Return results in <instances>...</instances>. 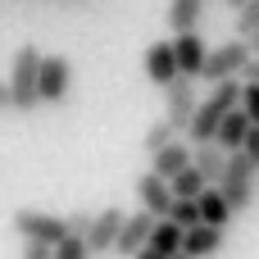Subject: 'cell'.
<instances>
[{
	"instance_id": "1",
	"label": "cell",
	"mask_w": 259,
	"mask_h": 259,
	"mask_svg": "<svg viewBox=\"0 0 259 259\" xmlns=\"http://www.w3.org/2000/svg\"><path fill=\"white\" fill-rule=\"evenodd\" d=\"M255 173L259 164L250 155H241V150H228L223 155V173H219V196L232 205V214H241V209H250L255 205Z\"/></svg>"
},
{
	"instance_id": "2",
	"label": "cell",
	"mask_w": 259,
	"mask_h": 259,
	"mask_svg": "<svg viewBox=\"0 0 259 259\" xmlns=\"http://www.w3.org/2000/svg\"><path fill=\"white\" fill-rule=\"evenodd\" d=\"M36 59H41V50L32 41L14 50V64H9V77H5V91H9V109L14 114H32L36 109Z\"/></svg>"
},
{
	"instance_id": "3",
	"label": "cell",
	"mask_w": 259,
	"mask_h": 259,
	"mask_svg": "<svg viewBox=\"0 0 259 259\" xmlns=\"http://www.w3.org/2000/svg\"><path fill=\"white\" fill-rule=\"evenodd\" d=\"M250 59H255V46L237 36V41H223V46L205 50L200 73H196V77H205V82H223V77H237V73H241Z\"/></svg>"
},
{
	"instance_id": "4",
	"label": "cell",
	"mask_w": 259,
	"mask_h": 259,
	"mask_svg": "<svg viewBox=\"0 0 259 259\" xmlns=\"http://www.w3.org/2000/svg\"><path fill=\"white\" fill-rule=\"evenodd\" d=\"M73 91V64L64 55H41L36 59V105H64Z\"/></svg>"
},
{
	"instance_id": "5",
	"label": "cell",
	"mask_w": 259,
	"mask_h": 259,
	"mask_svg": "<svg viewBox=\"0 0 259 259\" xmlns=\"http://www.w3.org/2000/svg\"><path fill=\"white\" fill-rule=\"evenodd\" d=\"M196 77H173V82H164V123L182 137L187 132V123H191V109H196Z\"/></svg>"
},
{
	"instance_id": "6",
	"label": "cell",
	"mask_w": 259,
	"mask_h": 259,
	"mask_svg": "<svg viewBox=\"0 0 259 259\" xmlns=\"http://www.w3.org/2000/svg\"><path fill=\"white\" fill-rule=\"evenodd\" d=\"M14 232H18L23 241L55 246V241L68 232V223H64L59 214H41V209H14Z\"/></svg>"
},
{
	"instance_id": "7",
	"label": "cell",
	"mask_w": 259,
	"mask_h": 259,
	"mask_svg": "<svg viewBox=\"0 0 259 259\" xmlns=\"http://www.w3.org/2000/svg\"><path fill=\"white\" fill-rule=\"evenodd\" d=\"M118 228H123V209L118 205H109V209H100V214H91V228H87V250L91 255H109L114 250V237H118Z\"/></svg>"
},
{
	"instance_id": "8",
	"label": "cell",
	"mask_w": 259,
	"mask_h": 259,
	"mask_svg": "<svg viewBox=\"0 0 259 259\" xmlns=\"http://www.w3.org/2000/svg\"><path fill=\"white\" fill-rule=\"evenodd\" d=\"M150 223H155V214H150V209L123 214V228H118V237H114V250H109V255L132 259L137 250H141V246H146V237H150Z\"/></svg>"
},
{
	"instance_id": "9",
	"label": "cell",
	"mask_w": 259,
	"mask_h": 259,
	"mask_svg": "<svg viewBox=\"0 0 259 259\" xmlns=\"http://www.w3.org/2000/svg\"><path fill=\"white\" fill-rule=\"evenodd\" d=\"M168 46H173L178 73H182V77H196V73H200V59H205V50H209V46L200 41V32H196V27H191V32H173Z\"/></svg>"
},
{
	"instance_id": "10",
	"label": "cell",
	"mask_w": 259,
	"mask_h": 259,
	"mask_svg": "<svg viewBox=\"0 0 259 259\" xmlns=\"http://www.w3.org/2000/svg\"><path fill=\"white\" fill-rule=\"evenodd\" d=\"M223 250V228H209V223H191L182 232V255L187 259H214Z\"/></svg>"
},
{
	"instance_id": "11",
	"label": "cell",
	"mask_w": 259,
	"mask_h": 259,
	"mask_svg": "<svg viewBox=\"0 0 259 259\" xmlns=\"http://www.w3.org/2000/svg\"><path fill=\"white\" fill-rule=\"evenodd\" d=\"M137 200H141V209H150L155 219H164L168 205H173V191H168V182L159 173H141L137 178Z\"/></svg>"
},
{
	"instance_id": "12",
	"label": "cell",
	"mask_w": 259,
	"mask_h": 259,
	"mask_svg": "<svg viewBox=\"0 0 259 259\" xmlns=\"http://www.w3.org/2000/svg\"><path fill=\"white\" fill-rule=\"evenodd\" d=\"M187 164H191V146H187V141H178V137H173L168 146H159V150L150 155V173H159L164 182H168L173 173H182Z\"/></svg>"
},
{
	"instance_id": "13",
	"label": "cell",
	"mask_w": 259,
	"mask_h": 259,
	"mask_svg": "<svg viewBox=\"0 0 259 259\" xmlns=\"http://www.w3.org/2000/svg\"><path fill=\"white\" fill-rule=\"evenodd\" d=\"M196 214H200V223L223 228V232H228V223L237 219V214H232V205L219 196V187H200V196H196Z\"/></svg>"
},
{
	"instance_id": "14",
	"label": "cell",
	"mask_w": 259,
	"mask_h": 259,
	"mask_svg": "<svg viewBox=\"0 0 259 259\" xmlns=\"http://www.w3.org/2000/svg\"><path fill=\"white\" fill-rule=\"evenodd\" d=\"M141 64H146V77H150L155 87H164V82L178 77V64H173V46H168V41H155Z\"/></svg>"
},
{
	"instance_id": "15",
	"label": "cell",
	"mask_w": 259,
	"mask_h": 259,
	"mask_svg": "<svg viewBox=\"0 0 259 259\" xmlns=\"http://www.w3.org/2000/svg\"><path fill=\"white\" fill-rule=\"evenodd\" d=\"M250 127H255V123H250V118H246V114H241V109L232 105V109L223 114V123H219V132H214V141H219V150H223V155H228V150H241V141H246V132H250Z\"/></svg>"
},
{
	"instance_id": "16",
	"label": "cell",
	"mask_w": 259,
	"mask_h": 259,
	"mask_svg": "<svg viewBox=\"0 0 259 259\" xmlns=\"http://www.w3.org/2000/svg\"><path fill=\"white\" fill-rule=\"evenodd\" d=\"M191 168L214 187L219 173H223V150H219V141H196V146H191Z\"/></svg>"
},
{
	"instance_id": "17",
	"label": "cell",
	"mask_w": 259,
	"mask_h": 259,
	"mask_svg": "<svg viewBox=\"0 0 259 259\" xmlns=\"http://www.w3.org/2000/svg\"><path fill=\"white\" fill-rule=\"evenodd\" d=\"M146 246H150L155 255H164V259L178 255V250H182V228H178V223H168V219H155V223H150Z\"/></svg>"
},
{
	"instance_id": "18",
	"label": "cell",
	"mask_w": 259,
	"mask_h": 259,
	"mask_svg": "<svg viewBox=\"0 0 259 259\" xmlns=\"http://www.w3.org/2000/svg\"><path fill=\"white\" fill-rule=\"evenodd\" d=\"M205 5H209V0H168V27H173V32H191V27L200 23Z\"/></svg>"
},
{
	"instance_id": "19",
	"label": "cell",
	"mask_w": 259,
	"mask_h": 259,
	"mask_svg": "<svg viewBox=\"0 0 259 259\" xmlns=\"http://www.w3.org/2000/svg\"><path fill=\"white\" fill-rule=\"evenodd\" d=\"M200 187H209V182H205V178H200L191 164H187L182 173H173V178H168V191H173V200H196V196H200Z\"/></svg>"
},
{
	"instance_id": "20",
	"label": "cell",
	"mask_w": 259,
	"mask_h": 259,
	"mask_svg": "<svg viewBox=\"0 0 259 259\" xmlns=\"http://www.w3.org/2000/svg\"><path fill=\"white\" fill-rule=\"evenodd\" d=\"M237 36L255 46V36H259V0H246V5H237Z\"/></svg>"
},
{
	"instance_id": "21",
	"label": "cell",
	"mask_w": 259,
	"mask_h": 259,
	"mask_svg": "<svg viewBox=\"0 0 259 259\" xmlns=\"http://www.w3.org/2000/svg\"><path fill=\"white\" fill-rule=\"evenodd\" d=\"M50 259H96V255L87 250V241H82L77 232H64V237L50 246Z\"/></svg>"
},
{
	"instance_id": "22",
	"label": "cell",
	"mask_w": 259,
	"mask_h": 259,
	"mask_svg": "<svg viewBox=\"0 0 259 259\" xmlns=\"http://www.w3.org/2000/svg\"><path fill=\"white\" fill-rule=\"evenodd\" d=\"M164 219H168V223H178V228H182V232H187V228H191V223H200V214H196V200H173V205H168V214H164Z\"/></svg>"
},
{
	"instance_id": "23",
	"label": "cell",
	"mask_w": 259,
	"mask_h": 259,
	"mask_svg": "<svg viewBox=\"0 0 259 259\" xmlns=\"http://www.w3.org/2000/svg\"><path fill=\"white\" fill-rule=\"evenodd\" d=\"M173 137H178V132H173L168 123H150V132H146V141H141V146H146V155H155V150H159V146H168Z\"/></svg>"
},
{
	"instance_id": "24",
	"label": "cell",
	"mask_w": 259,
	"mask_h": 259,
	"mask_svg": "<svg viewBox=\"0 0 259 259\" xmlns=\"http://www.w3.org/2000/svg\"><path fill=\"white\" fill-rule=\"evenodd\" d=\"M64 223H68V232L87 237V228H91V214H82V209H77V214H73V219H64Z\"/></svg>"
},
{
	"instance_id": "25",
	"label": "cell",
	"mask_w": 259,
	"mask_h": 259,
	"mask_svg": "<svg viewBox=\"0 0 259 259\" xmlns=\"http://www.w3.org/2000/svg\"><path fill=\"white\" fill-rule=\"evenodd\" d=\"M23 259H50V246H41V241H23Z\"/></svg>"
},
{
	"instance_id": "26",
	"label": "cell",
	"mask_w": 259,
	"mask_h": 259,
	"mask_svg": "<svg viewBox=\"0 0 259 259\" xmlns=\"http://www.w3.org/2000/svg\"><path fill=\"white\" fill-rule=\"evenodd\" d=\"M132 259H164V255H155L150 246H141V250H137V255H132Z\"/></svg>"
},
{
	"instance_id": "27",
	"label": "cell",
	"mask_w": 259,
	"mask_h": 259,
	"mask_svg": "<svg viewBox=\"0 0 259 259\" xmlns=\"http://www.w3.org/2000/svg\"><path fill=\"white\" fill-rule=\"evenodd\" d=\"M0 109H9V91H5V82H0Z\"/></svg>"
},
{
	"instance_id": "28",
	"label": "cell",
	"mask_w": 259,
	"mask_h": 259,
	"mask_svg": "<svg viewBox=\"0 0 259 259\" xmlns=\"http://www.w3.org/2000/svg\"><path fill=\"white\" fill-rule=\"evenodd\" d=\"M223 5H228V9H237V5H246V0H223Z\"/></svg>"
},
{
	"instance_id": "29",
	"label": "cell",
	"mask_w": 259,
	"mask_h": 259,
	"mask_svg": "<svg viewBox=\"0 0 259 259\" xmlns=\"http://www.w3.org/2000/svg\"><path fill=\"white\" fill-rule=\"evenodd\" d=\"M168 259H187V255H182V250H178V255H168Z\"/></svg>"
}]
</instances>
